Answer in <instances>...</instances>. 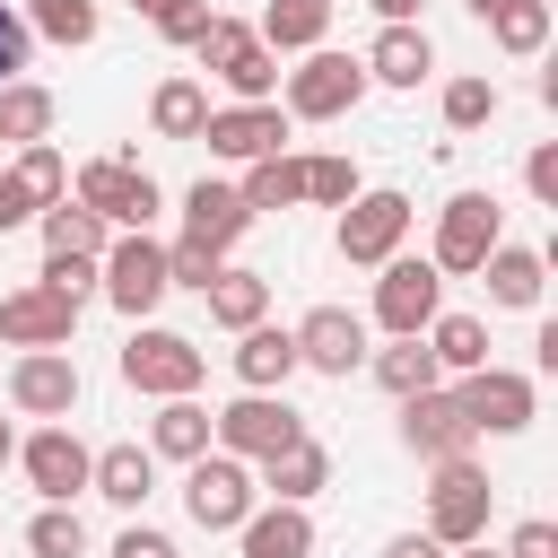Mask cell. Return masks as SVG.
<instances>
[{"label":"cell","mask_w":558,"mask_h":558,"mask_svg":"<svg viewBox=\"0 0 558 558\" xmlns=\"http://www.w3.org/2000/svg\"><path fill=\"white\" fill-rule=\"evenodd\" d=\"M445 558H506V549H488V541H462V549H445Z\"/></svg>","instance_id":"51"},{"label":"cell","mask_w":558,"mask_h":558,"mask_svg":"<svg viewBox=\"0 0 558 558\" xmlns=\"http://www.w3.org/2000/svg\"><path fill=\"white\" fill-rule=\"evenodd\" d=\"M523 192H532L541 209H558V140H541V148L523 157Z\"/></svg>","instance_id":"45"},{"label":"cell","mask_w":558,"mask_h":558,"mask_svg":"<svg viewBox=\"0 0 558 558\" xmlns=\"http://www.w3.org/2000/svg\"><path fill=\"white\" fill-rule=\"evenodd\" d=\"M35 279H44V288H61L70 305H87V296H96V262H87V253H44V270H35Z\"/></svg>","instance_id":"41"},{"label":"cell","mask_w":558,"mask_h":558,"mask_svg":"<svg viewBox=\"0 0 558 558\" xmlns=\"http://www.w3.org/2000/svg\"><path fill=\"white\" fill-rule=\"evenodd\" d=\"M35 218H44V253H87V262H96V253L113 244V227H105L96 209H78V201H52V209H35Z\"/></svg>","instance_id":"33"},{"label":"cell","mask_w":558,"mask_h":558,"mask_svg":"<svg viewBox=\"0 0 558 558\" xmlns=\"http://www.w3.org/2000/svg\"><path fill=\"white\" fill-rule=\"evenodd\" d=\"M357 96H366V61L357 52H331V44H314L296 70H288V122H340V113H357Z\"/></svg>","instance_id":"4"},{"label":"cell","mask_w":558,"mask_h":558,"mask_svg":"<svg viewBox=\"0 0 558 558\" xmlns=\"http://www.w3.org/2000/svg\"><path fill=\"white\" fill-rule=\"evenodd\" d=\"M471 279H488V305H506V314H532L541 305V279H549V262L532 253V244H488V262L471 270Z\"/></svg>","instance_id":"21"},{"label":"cell","mask_w":558,"mask_h":558,"mask_svg":"<svg viewBox=\"0 0 558 558\" xmlns=\"http://www.w3.org/2000/svg\"><path fill=\"white\" fill-rule=\"evenodd\" d=\"M262 488H270L279 506H314V497L331 488V453H323L314 436H296V445L262 453Z\"/></svg>","instance_id":"25"},{"label":"cell","mask_w":558,"mask_h":558,"mask_svg":"<svg viewBox=\"0 0 558 558\" xmlns=\"http://www.w3.org/2000/svg\"><path fill=\"white\" fill-rule=\"evenodd\" d=\"M357 61H366V87H418L436 70V44H427V26H384Z\"/></svg>","instance_id":"23"},{"label":"cell","mask_w":558,"mask_h":558,"mask_svg":"<svg viewBox=\"0 0 558 558\" xmlns=\"http://www.w3.org/2000/svg\"><path fill=\"white\" fill-rule=\"evenodd\" d=\"M296 366L349 384V375L366 366V314H349V305H314V314L296 323Z\"/></svg>","instance_id":"15"},{"label":"cell","mask_w":558,"mask_h":558,"mask_svg":"<svg viewBox=\"0 0 558 558\" xmlns=\"http://www.w3.org/2000/svg\"><path fill=\"white\" fill-rule=\"evenodd\" d=\"M113 558H174V541H166L157 523H131V532L113 541Z\"/></svg>","instance_id":"47"},{"label":"cell","mask_w":558,"mask_h":558,"mask_svg":"<svg viewBox=\"0 0 558 558\" xmlns=\"http://www.w3.org/2000/svg\"><path fill=\"white\" fill-rule=\"evenodd\" d=\"M26 61H35V26L0 0V78H26Z\"/></svg>","instance_id":"44"},{"label":"cell","mask_w":558,"mask_h":558,"mask_svg":"<svg viewBox=\"0 0 558 558\" xmlns=\"http://www.w3.org/2000/svg\"><path fill=\"white\" fill-rule=\"evenodd\" d=\"M401 445H410L418 462H453V453H471V445H480V427L462 418V401H453L445 384H427V392H410V401H401Z\"/></svg>","instance_id":"16"},{"label":"cell","mask_w":558,"mask_h":558,"mask_svg":"<svg viewBox=\"0 0 558 558\" xmlns=\"http://www.w3.org/2000/svg\"><path fill=\"white\" fill-rule=\"evenodd\" d=\"M131 9H157V0H131Z\"/></svg>","instance_id":"54"},{"label":"cell","mask_w":558,"mask_h":558,"mask_svg":"<svg viewBox=\"0 0 558 558\" xmlns=\"http://www.w3.org/2000/svg\"><path fill=\"white\" fill-rule=\"evenodd\" d=\"M270 52H314L331 35V0H262V26H253Z\"/></svg>","instance_id":"28"},{"label":"cell","mask_w":558,"mask_h":558,"mask_svg":"<svg viewBox=\"0 0 558 558\" xmlns=\"http://www.w3.org/2000/svg\"><path fill=\"white\" fill-rule=\"evenodd\" d=\"M70 331H78V305H70L61 288L26 279V288L0 296V340H9V349H70Z\"/></svg>","instance_id":"17"},{"label":"cell","mask_w":558,"mask_h":558,"mask_svg":"<svg viewBox=\"0 0 558 558\" xmlns=\"http://www.w3.org/2000/svg\"><path fill=\"white\" fill-rule=\"evenodd\" d=\"M488 35H497L506 52H541V44H549V0H506V9L488 17Z\"/></svg>","instance_id":"39"},{"label":"cell","mask_w":558,"mask_h":558,"mask_svg":"<svg viewBox=\"0 0 558 558\" xmlns=\"http://www.w3.org/2000/svg\"><path fill=\"white\" fill-rule=\"evenodd\" d=\"M26 140H52V87L0 78V148H26Z\"/></svg>","instance_id":"32"},{"label":"cell","mask_w":558,"mask_h":558,"mask_svg":"<svg viewBox=\"0 0 558 558\" xmlns=\"http://www.w3.org/2000/svg\"><path fill=\"white\" fill-rule=\"evenodd\" d=\"M488 471L471 462V453H453V462H436V480H427V541L436 549H462V541H488Z\"/></svg>","instance_id":"5"},{"label":"cell","mask_w":558,"mask_h":558,"mask_svg":"<svg viewBox=\"0 0 558 558\" xmlns=\"http://www.w3.org/2000/svg\"><path fill=\"white\" fill-rule=\"evenodd\" d=\"M87 462H96V453H87L61 418H44V427L17 445V471H26V488H35L44 506H70V497L87 488Z\"/></svg>","instance_id":"14"},{"label":"cell","mask_w":558,"mask_h":558,"mask_svg":"<svg viewBox=\"0 0 558 558\" xmlns=\"http://www.w3.org/2000/svg\"><path fill=\"white\" fill-rule=\"evenodd\" d=\"M201 375H209V349L201 340H183L166 323H131V340H122V384L131 392L174 401V392H201Z\"/></svg>","instance_id":"2"},{"label":"cell","mask_w":558,"mask_h":558,"mask_svg":"<svg viewBox=\"0 0 558 558\" xmlns=\"http://www.w3.org/2000/svg\"><path fill=\"white\" fill-rule=\"evenodd\" d=\"M366 366H375V384L392 392V401H410V392H427L445 366H436V349H427V331H401L392 349H366Z\"/></svg>","instance_id":"26"},{"label":"cell","mask_w":558,"mask_h":558,"mask_svg":"<svg viewBox=\"0 0 558 558\" xmlns=\"http://www.w3.org/2000/svg\"><path fill=\"white\" fill-rule=\"evenodd\" d=\"M166 288H174V279H166V244H157L148 227H122V235L96 253V296L122 305L131 323H148V314L166 305Z\"/></svg>","instance_id":"1"},{"label":"cell","mask_w":558,"mask_h":558,"mask_svg":"<svg viewBox=\"0 0 558 558\" xmlns=\"http://www.w3.org/2000/svg\"><path fill=\"white\" fill-rule=\"evenodd\" d=\"M78 549H87L78 506H35V523H26V558H78Z\"/></svg>","instance_id":"37"},{"label":"cell","mask_w":558,"mask_h":558,"mask_svg":"<svg viewBox=\"0 0 558 558\" xmlns=\"http://www.w3.org/2000/svg\"><path fill=\"white\" fill-rule=\"evenodd\" d=\"M87 488H96L105 506L140 514V506H148V488H157V453H148V445H105V453L87 462Z\"/></svg>","instance_id":"24"},{"label":"cell","mask_w":558,"mask_h":558,"mask_svg":"<svg viewBox=\"0 0 558 558\" xmlns=\"http://www.w3.org/2000/svg\"><path fill=\"white\" fill-rule=\"evenodd\" d=\"M244 227H253V209H244V192H235V183L201 174V183L183 192V235H192V244H209L218 262L235 253V235H244Z\"/></svg>","instance_id":"19"},{"label":"cell","mask_w":558,"mask_h":558,"mask_svg":"<svg viewBox=\"0 0 558 558\" xmlns=\"http://www.w3.org/2000/svg\"><path fill=\"white\" fill-rule=\"evenodd\" d=\"M166 279H174V288H209V279H218V253L192 244V235H174V244H166Z\"/></svg>","instance_id":"43"},{"label":"cell","mask_w":558,"mask_h":558,"mask_svg":"<svg viewBox=\"0 0 558 558\" xmlns=\"http://www.w3.org/2000/svg\"><path fill=\"white\" fill-rule=\"evenodd\" d=\"M192 52H201V70H209L235 105H270V87H279V52H270L244 17H209Z\"/></svg>","instance_id":"3"},{"label":"cell","mask_w":558,"mask_h":558,"mask_svg":"<svg viewBox=\"0 0 558 558\" xmlns=\"http://www.w3.org/2000/svg\"><path fill=\"white\" fill-rule=\"evenodd\" d=\"M0 462H17V427L9 418H0Z\"/></svg>","instance_id":"53"},{"label":"cell","mask_w":558,"mask_h":558,"mask_svg":"<svg viewBox=\"0 0 558 558\" xmlns=\"http://www.w3.org/2000/svg\"><path fill=\"white\" fill-rule=\"evenodd\" d=\"M201 296H209V323H227V331H244V323L270 314V279L262 270H235V262H218V279Z\"/></svg>","instance_id":"31"},{"label":"cell","mask_w":558,"mask_h":558,"mask_svg":"<svg viewBox=\"0 0 558 558\" xmlns=\"http://www.w3.org/2000/svg\"><path fill=\"white\" fill-rule=\"evenodd\" d=\"M462 9H471V17H480V26H488V17H497V9H506V0H462Z\"/></svg>","instance_id":"52"},{"label":"cell","mask_w":558,"mask_h":558,"mask_svg":"<svg viewBox=\"0 0 558 558\" xmlns=\"http://www.w3.org/2000/svg\"><path fill=\"white\" fill-rule=\"evenodd\" d=\"M201 122H209V87L201 78H157V96H148V131L157 140H201Z\"/></svg>","instance_id":"29"},{"label":"cell","mask_w":558,"mask_h":558,"mask_svg":"<svg viewBox=\"0 0 558 558\" xmlns=\"http://www.w3.org/2000/svg\"><path fill=\"white\" fill-rule=\"evenodd\" d=\"M349 192H366L349 157H305V201H323V209H340Z\"/></svg>","instance_id":"40"},{"label":"cell","mask_w":558,"mask_h":558,"mask_svg":"<svg viewBox=\"0 0 558 558\" xmlns=\"http://www.w3.org/2000/svg\"><path fill=\"white\" fill-rule=\"evenodd\" d=\"M453 401H462V418H471L480 436H523V427L541 418V392H532V375H514V366H471V375L453 384Z\"/></svg>","instance_id":"12"},{"label":"cell","mask_w":558,"mask_h":558,"mask_svg":"<svg viewBox=\"0 0 558 558\" xmlns=\"http://www.w3.org/2000/svg\"><path fill=\"white\" fill-rule=\"evenodd\" d=\"M209 17H218L209 0H157V9H148V26H157L166 44H201V26H209Z\"/></svg>","instance_id":"42"},{"label":"cell","mask_w":558,"mask_h":558,"mask_svg":"<svg viewBox=\"0 0 558 558\" xmlns=\"http://www.w3.org/2000/svg\"><path fill=\"white\" fill-rule=\"evenodd\" d=\"M375 270H384V279H375V323H384L392 340H401V331H427V323L445 314V270H436L427 253H418V262L392 253V262H375Z\"/></svg>","instance_id":"11"},{"label":"cell","mask_w":558,"mask_h":558,"mask_svg":"<svg viewBox=\"0 0 558 558\" xmlns=\"http://www.w3.org/2000/svg\"><path fill=\"white\" fill-rule=\"evenodd\" d=\"M436 113H445V131H488L497 122V78H445Z\"/></svg>","instance_id":"36"},{"label":"cell","mask_w":558,"mask_h":558,"mask_svg":"<svg viewBox=\"0 0 558 558\" xmlns=\"http://www.w3.org/2000/svg\"><path fill=\"white\" fill-rule=\"evenodd\" d=\"M78 209H96L113 235L122 227H148L157 218V174L140 157H96V166H78Z\"/></svg>","instance_id":"10"},{"label":"cell","mask_w":558,"mask_h":558,"mask_svg":"<svg viewBox=\"0 0 558 558\" xmlns=\"http://www.w3.org/2000/svg\"><path fill=\"white\" fill-rule=\"evenodd\" d=\"M384 558H445L427 532H401V541H384Z\"/></svg>","instance_id":"49"},{"label":"cell","mask_w":558,"mask_h":558,"mask_svg":"<svg viewBox=\"0 0 558 558\" xmlns=\"http://www.w3.org/2000/svg\"><path fill=\"white\" fill-rule=\"evenodd\" d=\"M427 349H436L445 375H471V366H488V323L480 314H436L427 323Z\"/></svg>","instance_id":"34"},{"label":"cell","mask_w":558,"mask_h":558,"mask_svg":"<svg viewBox=\"0 0 558 558\" xmlns=\"http://www.w3.org/2000/svg\"><path fill=\"white\" fill-rule=\"evenodd\" d=\"M148 453H157V462H192V453H209V410H201L192 392L157 401V418H148Z\"/></svg>","instance_id":"27"},{"label":"cell","mask_w":558,"mask_h":558,"mask_svg":"<svg viewBox=\"0 0 558 558\" xmlns=\"http://www.w3.org/2000/svg\"><path fill=\"white\" fill-rule=\"evenodd\" d=\"M506 558H558V523H549V514H532V523H514V541H506Z\"/></svg>","instance_id":"46"},{"label":"cell","mask_w":558,"mask_h":558,"mask_svg":"<svg viewBox=\"0 0 558 558\" xmlns=\"http://www.w3.org/2000/svg\"><path fill=\"white\" fill-rule=\"evenodd\" d=\"M401 235H410V192H349V201H340V227H331L340 262L375 270V262L401 253Z\"/></svg>","instance_id":"8"},{"label":"cell","mask_w":558,"mask_h":558,"mask_svg":"<svg viewBox=\"0 0 558 558\" xmlns=\"http://www.w3.org/2000/svg\"><path fill=\"white\" fill-rule=\"evenodd\" d=\"M26 26L52 35V44H96V0H26Z\"/></svg>","instance_id":"38"},{"label":"cell","mask_w":558,"mask_h":558,"mask_svg":"<svg viewBox=\"0 0 558 558\" xmlns=\"http://www.w3.org/2000/svg\"><path fill=\"white\" fill-rule=\"evenodd\" d=\"M549 9H558V0H549Z\"/></svg>","instance_id":"55"},{"label":"cell","mask_w":558,"mask_h":558,"mask_svg":"<svg viewBox=\"0 0 558 558\" xmlns=\"http://www.w3.org/2000/svg\"><path fill=\"white\" fill-rule=\"evenodd\" d=\"M366 9H375L384 26H418V0H366Z\"/></svg>","instance_id":"50"},{"label":"cell","mask_w":558,"mask_h":558,"mask_svg":"<svg viewBox=\"0 0 558 558\" xmlns=\"http://www.w3.org/2000/svg\"><path fill=\"white\" fill-rule=\"evenodd\" d=\"M26 218H35V201L17 192V174H0V235H9V227H26Z\"/></svg>","instance_id":"48"},{"label":"cell","mask_w":558,"mask_h":558,"mask_svg":"<svg viewBox=\"0 0 558 558\" xmlns=\"http://www.w3.org/2000/svg\"><path fill=\"white\" fill-rule=\"evenodd\" d=\"M506 235V209H497V192H453L445 209H436V270L445 279H471L480 262H488V244Z\"/></svg>","instance_id":"9"},{"label":"cell","mask_w":558,"mask_h":558,"mask_svg":"<svg viewBox=\"0 0 558 558\" xmlns=\"http://www.w3.org/2000/svg\"><path fill=\"white\" fill-rule=\"evenodd\" d=\"M235 192H244V209H253V218H262V209H296V201H305V157L270 148V157H253V166H244V183H235Z\"/></svg>","instance_id":"30"},{"label":"cell","mask_w":558,"mask_h":558,"mask_svg":"<svg viewBox=\"0 0 558 558\" xmlns=\"http://www.w3.org/2000/svg\"><path fill=\"white\" fill-rule=\"evenodd\" d=\"M288 375H296V331H279L270 314L244 323L235 331V384L244 392H288Z\"/></svg>","instance_id":"20"},{"label":"cell","mask_w":558,"mask_h":558,"mask_svg":"<svg viewBox=\"0 0 558 558\" xmlns=\"http://www.w3.org/2000/svg\"><path fill=\"white\" fill-rule=\"evenodd\" d=\"M9 410H17V418H70V410H78V357H70V349H17V366H9Z\"/></svg>","instance_id":"13"},{"label":"cell","mask_w":558,"mask_h":558,"mask_svg":"<svg viewBox=\"0 0 558 558\" xmlns=\"http://www.w3.org/2000/svg\"><path fill=\"white\" fill-rule=\"evenodd\" d=\"M253 497H262V480H253L235 453H192V462H183V514H192L201 532H235V523L253 514Z\"/></svg>","instance_id":"7"},{"label":"cell","mask_w":558,"mask_h":558,"mask_svg":"<svg viewBox=\"0 0 558 558\" xmlns=\"http://www.w3.org/2000/svg\"><path fill=\"white\" fill-rule=\"evenodd\" d=\"M235 549L244 558H314V514L305 506H253L244 523H235Z\"/></svg>","instance_id":"22"},{"label":"cell","mask_w":558,"mask_h":558,"mask_svg":"<svg viewBox=\"0 0 558 558\" xmlns=\"http://www.w3.org/2000/svg\"><path fill=\"white\" fill-rule=\"evenodd\" d=\"M296 436H305V418L288 410V392H235L227 410H209V445L235 453V462H262V453H279Z\"/></svg>","instance_id":"6"},{"label":"cell","mask_w":558,"mask_h":558,"mask_svg":"<svg viewBox=\"0 0 558 558\" xmlns=\"http://www.w3.org/2000/svg\"><path fill=\"white\" fill-rule=\"evenodd\" d=\"M9 174H17V192H26L35 209H52V201H70V157H61L52 140H26Z\"/></svg>","instance_id":"35"},{"label":"cell","mask_w":558,"mask_h":558,"mask_svg":"<svg viewBox=\"0 0 558 558\" xmlns=\"http://www.w3.org/2000/svg\"><path fill=\"white\" fill-rule=\"evenodd\" d=\"M201 140H209V157L253 166V157H270V148L288 140V113H279V105H209Z\"/></svg>","instance_id":"18"}]
</instances>
